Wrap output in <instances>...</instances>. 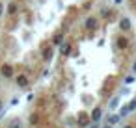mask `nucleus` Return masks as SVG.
<instances>
[{
    "label": "nucleus",
    "mask_w": 136,
    "mask_h": 128,
    "mask_svg": "<svg viewBox=\"0 0 136 128\" xmlns=\"http://www.w3.org/2000/svg\"><path fill=\"white\" fill-rule=\"evenodd\" d=\"M91 119H93V121H99V119H101V110H99V108H95V110H93V115H91Z\"/></svg>",
    "instance_id": "obj_1"
},
{
    "label": "nucleus",
    "mask_w": 136,
    "mask_h": 128,
    "mask_svg": "<svg viewBox=\"0 0 136 128\" xmlns=\"http://www.w3.org/2000/svg\"><path fill=\"white\" fill-rule=\"evenodd\" d=\"M17 82H19V85H26V76H19Z\"/></svg>",
    "instance_id": "obj_2"
},
{
    "label": "nucleus",
    "mask_w": 136,
    "mask_h": 128,
    "mask_svg": "<svg viewBox=\"0 0 136 128\" xmlns=\"http://www.w3.org/2000/svg\"><path fill=\"white\" fill-rule=\"evenodd\" d=\"M2 72H4L6 76H11V69H9V67H4V69H2Z\"/></svg>",
    "instance_id": "obj_3"
},
{
    "label": "nucleus",
    "mask_w": 136,
    "mask_h": 128,
    "mask_svg": "<svg viewBox=\"0 0 136 128\" xmlns=\"http://www.w3.org/2000/svg\"><path fill=\"white\" fill-rule=\"evenodd\" d=\"M9 128H21V123H19V121H13V124Z\"/></svg>",
    "instance_id": "obj_4"
},
{
    "label": "nucleus",
    "mask_w": 136,
    "mask_h": 128,
    "mask_svg": "<svg viewBox=\"0 0 136 128\" xmlns=\"http://www.w3.org/2000/svg\"><path fill=\"white\" fill-rule=\"evenodd\" d=\"M127 128H131V126H127Z\"/></svg>",
    "instance_id": "obj_5"
}]
</instances>
